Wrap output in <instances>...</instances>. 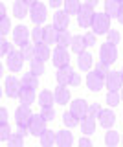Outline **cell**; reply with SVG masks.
Listing matches in <instances>:
<instances>
[{"mask_svg":"<svg viewBox=\"0 0 123 147\" xmlns=\"http://www.w3.org/2000/svg\"><path fill=\"white\" fill-rule=\"evenodd\" d=\"M90 28H92V31L95 35H105L110 30V17H108L107 13H94Z\"/></svg>","mask_w":123,"mask_h":147,"instance_id":"6da1fadb","label":"cell"},{"mask_svg":"<svg viewBox=\"0 0 123 147\" xmlns=\"http://www.w3.org/2000/svg\"><path fill=\"white\" fill-rule=\"evenodd\" d=\"M28 15H30L33 24H42V22H46V18H48V9H46V6H44L42 2H35V4L30 6Z\"/></svg>","mask_w":123,"mask_h":147,"instance_id":"7a4b0ae2","label":"cell"},{"mask_svg":"<svg viewBox=\"0 0 123 147\" xmlns=\"http://www.w3.org/2000/svg\"><path fill=\"white\" fill-rule=\"evenodd\" d=\"M99 59H101L103 63H107V64L116 63V59H118V48H116V44L108 42V40L105 44H101V48H99Z\"/></svg>","mask_w":123,"mask_h":147,"instance_id":"3957f363","label":"cell"},{"mask_svg":"<svg viewBox=\"0 0 123 147\" xmlns=\"http://www.w3.org/2000/svg\"><path fill=\"white\" fill-rule=\"evenodd\" d=\"M44 131H46V119L40 114H31L30 123H28V132L31 136H40Z\"/></svg>","mask_w":123,"mask_h":147,"instance_id":"277c9868","label":"cell"},{"mask_svg":"<svg viewBox=\"0 0 123 147\" xmlns=\"http://www.w3.org/2000/svg\"><path fill=\"white\" fill-rule=\"evenodd\" d=\"M6 64L11 72H20L22 66H24V55L20 53V50H15L13 48L9 53H7V59H6Z\"/></svg>","mask_w":123,"mask_h":147,"instance_id":"5b68a950","label":"cell"},{"mask_svg":"<svg viewBox=\"0 0 123 147\" xmlns=\"http://www.w3.org/2000/svg\"><path fill=\"white\" fill-rule=\"evenodd\" d=\"M75 17H77V24L81 28H90L92 18H94V7L86 6V4H81V7H79Z\"/></svg>","mask_w":123,"mask_h":147,"instance_id":"8992f818","label":"cell"},{"mask_svg":"<svg viewBox=\"0 0 123 147\" xmlns=\"http://www.w3.org/2000/svg\"><path fill=\"white\" fill-rule=\"evenodd\" d=\"M86 86H88L90 92H99L105 86V76H101L99 72H90L86 76Z\"/></svg>","mask_w":123,"mask_h":147,"instance_id":"52a82bcc","label":"cell"},{"mask_svg":"<svg viewBox=\"0 0 123 147\" xmlns=\"http://www.w3.org/2000/svg\"><path fill=\"white\" fill-rule=\"evenodd\" d=\"M19 90H20V81L15 76H7L4 81V92L7 98H19Z\"/></svg>","mask_w":123,"mask_h":147,"instance_id":"ba28073f","label":"cell"},{"mask_svg":"<svg viewBox=\"0 0 123 147\" xmlns=\"http://www.w3.org/2000/svg\"><path fill=\"white\" fill-rule=\"evenodd\" d=\"M52 63L55 64L57 68L65 66V64H70V53H68V50L57 46V48L52 52Z\"/></svg>","mask_w":123,"mask_h":147,"instance_id":"9c48e42d","label":"cell"},{"mask_svg":"<svg viewBox=\"0 0 123 147\" xmlns=\"http://www.w3.org/2000/svg\"><path fill=\"white\" fill-rule=\"evenodd\" d=\"M105 83H107V88L108 90H120L123 86V77H121V72H114L110 70L105 76Z\"/></svg>","mask_w":123,"mask_h":147,"instance_id":"30bf717a","label":"cell"},{"mask_svg":"<svg viewBox=\"0 0 123 147\" xmlns=\"http://www.w3.org/2000/svg\"><path fill=\"white\" fill-rule=\"evenodd\" d=\"M30 30L26 26H17L13 30V44H19V46H24L26 42H30Z\"/></svg>","mask_w":123,"mask_h":147,"instance_id":"8fae6325","label":"cell"},{"mask_svg":"<svg viewBox=\"0 0 123 147\" xmlns=\"http://www.w3.org/2000/svg\"><path fill=\"white\" fill-rule=\"evenodd\" d=\"M53 26L57 28L59 31L63 30H68V26H70V15L65 11V9H57L55 13H53Z\"/></svg>","mask_w":123,"mask_h":147,"instance_id":"7c38bea8","label":"cell"},{"mask_svg":"<svg viewBox=\"0 0 123 147\" xmlns=\"http://www.w3.org/2000/svg\"><path fill=\"white\" fill-rule=\"evenodd\" d=\"M70 112L74 114L77 119L85 118L86 114H88V103H86L85 99H75V101H72V103H70Z\"/></svg>","mask_w":123,"mask_h":147,"instance_id":"4fadbf2b","label":"cell"},{"mask_svg":"<svg viewBox=\"0 0 123 147\" xmlns=\"http://www.w3.org/2000/svg\"><path fill=\"white\" fill-rule=\"evenodd\" d=\"M31 114H33V112L30 110V105H20V107L15 110V121H17V125H26V127H28Z\"/></svg>","mask_w":123,"mask_h":147,"instance_id":"5bb4252c","label":"cell"},{"mask_svg":"<svg viewBox=\"0 0 123 147\" xmlns=\"http://www.w3.org/2000/svg\"><path fill=\"white\" fill-rule=\"evenodd\" d=\"M92 64H94V55L90 53V52H81V53H77V68L79 70H83V72H88L90 68H92Z\"/></svg>","mask_w":123,"mask_h":147,"instance_id":"9a60e30c","label":"cell"},{"mask_svg":"<svg viewBox=\"0 0 123 147\" xmlns=\"http://www.w3.org/2000/svg\"><path fill=\"white\" fill-rule=\"evenodd\" d=\"M97 119H99V125L103 129H110L114 123H116V114H114L110 109H101Z\"/></svg>","mask_w":123,"mask_h":147,"instance_id":"2e32d148","label":"cell"},{"mask_svg":"<svg viewBox=\"0 0 123 147\" xmlns=\"http://www.w3.org/2000/svg\"><path fill=\"white\" fill-rule=\"evenodd\" d=\"M72 74H74V68L70 66V64H65V66H61V68H57V74H55V77H57V83L59 85H68L70 83V77H72Z\"/></svg>","mask_w":123,"mask_h":147,"instance_id":"e0dca14e","label":"cell"},{"mask_svg":"<svg viewBox=\"0 0 123 147\" xmlns=\"http://www.w3.org/2000/svg\"><path fill=\"white\" fill-rule=\"evenodd\" d=\"M74 144V136L70 131H59L55 132V145L59 147H70Z\"/></svg>","mask_w":123,"mask_h":147,"instance_id":"ac0fdd59","label":"cell"},{"mask_svg":"<svg viewBox=\"0 0 123 147\" xmlns=\"http://www.w3.org/2000/svg\"><path fill=\"white\" fill-rule=\"evenodd\" d=\"M53 98H55V103L66 105L68 101H70V90H68L65 85H59L57 88L53 90Z\"/></svg>","mask_w":123,"mask_h":147,"instance_id":"d6986e66","label":"cell"},{"mask_svg":"<svg viewBox=\"0 0 123 147\" xmlns=\"http://www.w3.org/2000/svg\"><path fill=\"white\" fill-rule=\"evenodd\" d=\"M79 125H81V132L83 134H94V131H95V118H90L88 114H86L85 118H81L79 119Z\"/></svg>","mask_w":123,"mask_h":147,"instance_id":"ffe728a7","label":"cell"},{"mask_svg":"<svg viewBox=\"0 0 123 147\" xmlns=\"http://www.w3.org/2000/svg\"><path fill=\"white\" fill-rule=\"evenodd\" d=\"M35 59H40V61H46L48 57H52V50H50V44L46 42H37L35 44Z\"/></svg>","mask_w":123,"mask_h":147,"instance_id":"44dd1931","label":"cell"},{"mask_svg":"<svg viewBox=\"0 0 123 147\" xmlns=\"http://www.w3.org/2000/svg\"><path fill=\"white\" fill-rule=\"evenodd\" d=\"M20 86H28V88L37 90L39 88V76H35L33 72H28L20 77Z\"/></svg>","mask_w":123,"mask_h":147,"instance_id":"7402d4cb","label":"cell"},{"mask_svg":"<svg viewBox=\"0 0 123 147\" xmlns=\"http://www.w3.org/2000/svg\"><path fill=\"white\" fill-rule=\"evenodd\" d=\"M19 99H20L22 105H31L35 101V90L33 88H28V86H20Z\"/></svg>","mask_w":123,"mask_h":147,"instance_id":"603a6c76","label":"cell"},{"mask_svg":"<svg viewBox=\"0 0 123 147\" xmlns=\"http://www.w3.org/2000/svg\"><path fill=\"white\" fill-rule=\"evenodd\" d=\"M121 6H123V2H120V0H105V13H107L110 18L118 17Z\"/></svg>","mask_w":123,"mask_h":147,"instance_id":"cb8c5ba5","label":"cell"},{"mask_svg":"<svg viewBox=\"0 0 123 147\" xmlns=\"http://www.w3.org/2000/svg\"><path fill=\"white\" fill-rule=\"evenodd\" d=\"M28 13H30V6L24 0H15V2H13V15L17 18H24Z\"/></svg>","mask_w":123,"mask_h":147,"instance_id":"d4e9b609","label":"cell"},{"mask_svg":"<svg viewBox=\"0 0 123 147\" xmlns=\"http://www.w3.org/2000/svg\"><path fill=\"white\" fill-rule=\"evenodd\" d=\"M70 48H72V52H74V53H81V52H85L88 46H86L85 37H83V35H72Z\"/></svg>","mask_w":123,"mask_h":147,"instance_id":"484cf974","label":"cell"},{"mask_svg":"<svg viewBox=\"0 0 123 147\" xmlns=\"http://www.w3.org/2000/svg\"><path fill=\"white\" fill-rule=\"evenodd\" d=\"M57 35H59V30L55 26H46L44 28V39H42V42H46V44H57Z\"/></svg>","mask_w":123,"mask_h":147,"instance_id":"4316f807","label":"cell"},{"mask_svg":"<svg viewBox=\"0 0 123 147\" xmlns=\"http://www.w3.org/2000/svg\"><path fill=\"white\" fill-rule=\"evenodd\" d=\"M39 138H40V145H42V147L55 145V131H48V129H46Z\"/></svg>","mask_w":123,"mask_h":147,"instance_id":"83f0119b","label":"cell"},{"mask_svg":"<svg viewBox=\"0 0 123 147\" xmlns=\"http://www.w3.org/2000/svg\"><path fill=\"white\" fill-rule=\"evenodd\" d=\"M120 140H121V136H120V132H118V131H112V129H108V131L105 132V144H107L108 147L118 145V144H120Z\"/></svg>","mask_w":123,"mask_h":147,"instance_id":"f1b7e54d","label":"cell"},{"mask_svg":"<svg viewBox=\"0 0 123 147\" xmlns=\"http://www.w3.org/2000/svg\"><path fill=\"white\" fill-rule=\"evenodd\" d=\"M55 103V98H53V92L52 90H42L39 94V105L40 107H46V105H53Z\"/></svg>","mask_w":123,"mask_h":147,"instance_id":"f546056e","label":"cell"},{"mask_svg":"<svg viewBox=\"0 0 123 147\" xmlns=\"http://www.w3.org/2000/svg\"><path fill=\"white\" fill-rule=\"evenodd\" d=\"M44 70H46V68H44V61H40V59H35V57L30 61V72H33L35 76H42Z\"/></svg>","mask_w":123,"mask_h":147,"instance_id":"4dcf8cb0","label":"cell"},{"mask_svg":"<svg viewBox=\"0 0 123 147\" xmlns=\"http://www.w3.org/2000/svg\"><path fill=\"white\" fill-rule=\"evenodd\" d=\"M70 42H72V35L68 33V30L59 31V35H57V46H61V48H68Z\"/></svg>","mask_w":123,"mask_h":147,"instance_id":"1f68e13d","label":"cell"},{"mask_svg":"<svg viewBox=\"0 0 123 147\" xmlns=\"http://www.w3.org/2000/svg\"><path fill=\"white\" fill-rule=\"evenodd\" d=\"M79 7H81L79 0H65V11L68 13V15H77Z\"/></svg>","mask_w":123,"mask_h":147,"instance_id":"d6a6232c","label":"cell"},{"mask_svg":"<svg viewBox=\"0 0 123 147\" xmlns=\"http://www.w3.org/2000/svg\"><path fill=\"white\" fill-rule=\"evenodd\" d=\"M30 35H31V39H33V44L42 42V39H44V28H40V24H35L33 31H30Z\"/></svg>","mask_w":123,"mask_h":147,"instance_id":"836d02e7","label":"cell"},{"mask_svg":"<svg viewBox=\"0 0 123 147\" xmlns=\"http://www.w3.org/2000/svg\"><path fill=\"white\" fill-rule=\"evenodd\" d=\"M40 116L46 119V121H52V119H55V109H53V105L40 107Z\"/></svg>","mask_w":123,"mask_h":147,"instance_id":"e575fe53","label":"cell"},{"mask_svg":"<svg viewBox=\"0 0 123 147\" xmlns=\"http://www.w3.org/2000/svg\"><path fill=\"white\" fill-rule=\"evenodd\" d=\"M121 101V96L118 94V90H108L107 94V105H110V107H118Z\"/></svg>","mask_w":123,"mask_h":147,"instance_id":"d590c367","label":"cell"},{"mask_svg":"<svg viewBox=\"0 0 123 147\" xmlns=\"http://www.w3.org/2000/svg\"><path fill=\"white\" fill-rule=\"evenodd\" d=\"M7 144H9L11 147H20L22 144H24V136L20 134V132H11L9 140H7Z\"/></svg>","mask_w":123,"mask_h":147,"instance_id":"8d00e7d4","label":"cell"},{"mask_svg":"<svg viewBox=\"0 0 123 147\" xmlns=\"http://www.w3.org/2000/svg\"><path fill=\"white\" fill-rule=\"evenodd\" d=\"M20 53L24 55V59H33V55H35V46L33 44H30V42H26L24 46H20Z\"/></svg>","mask_w":123,"mask_h":147,"instance_id":"74e56055","label":"cell"},{"mask_svg":"<svg viewBox=\"0 0 123 147\" xmlns=\"http://www.w3.org/2000/svg\"><path fill=\"white\" fill-rule=\"evenodd\" d=\"M77 121H79V119H77V118L74 116V114L70 112V110L63 114V123H65V125H66L68 129H70V127H75V125H77Z\"/></svg>","mask_w":123,"mask_h":147,"instance_id":"f35d334b","label":"cell"},{"mask_svg":"<svg viewBox=\"0 0 123 147\" xmlns=\"http://www.w3.org/2000/svg\"><path fill=\"white\" fill-rule=\"evenodd\" d=\"M11 31V20L7 17L0 18V37H6Z\"/></svg>","mask_w":123,"mask_h":147,"instance_id":"ab89813d","label":"cell"},{"mask_svg":"<svg viewBox=\"0 0 123 147\" xmlns=\"http://www.w3.org/2000/svg\"><path fill=\"white\" fill-rule=\"evenodd\" d=\"M13 50V44L7 42L4 37H0V57H4V55H7Z\"/></svg>","mask_w":123,"mask_h":147,"instance_id":"60d3db41","label":"cell"},{"mask_svg":"<svg viewBox=\"0 0 123 147\" xmlns=\"http://www.w3.org/2000/svg\"><path fill=\"white\" fill-rule=\"evenodd\" d=\"M107 40H108V42H112V44H118V42L121 40L120 31H118V30H112V28H110V30L107 31Z\"/></svg>","mask_w":123,"mask_h":147,"instance_id":"b9f144b4","label":"cell"},{"mask_svg":"<svg viewBox=\"0 0 123 147\" xmlns=\"http://www.w3.org/2000/svg\"><path fill=\"white\" fill-rule=\"evenodd\" d=\"M11 136V127L7 123H2L0 125V142H7Z\"/></svg>","mask_w":123,"mask_h":147,"instance_id":"7bdbcfd3","label":"cell"},{"mask_svg":"<svg viewBox=\"0 0 123 147\" xmlns=\"http://www.w3.org/2000/svg\"><path fill=\"white\" fill-rule=\"evenodd\" d=\"M95 72H99V74H101V76H107V74L110 72V64L103 63L101 59H99V61L95 63Z\"/></svg>","mask_w":123,"mask_h":147,"instance_id":"ee69618b","label":"cell"},{"mask_svg":"<svg viewBox=\"0 0 123 147\" xmlns=\"http://www.w3.org/2000/svg\"><path fill=\"white\" fill-rule=\"evenodd\" d=\"M99 112H101V105H99V103L88 105V116H90V118H95V119H97Z\"/></svg>","mask_w":123,"mask_h":147,"instance_id":"f6af8a7d","label":"cell"},{"mask_svg":"<svg viewBox=\"0 0 123 147\" xmlns=\"http://www.w3.org/2000/svg\"><path fill=\"white\" fill-rule=\"evenodd\" d=\"M68 85H70V86H74V88H77V86L81 85V76L74 72V74H72V77H70V83H68Z\"/></svg>","mask_w":123,"mask_h":147,"instance_id":"bcb514c9","label":"cell"},{"mask_svg":"<svg viewBox=\"0 0 123 147\" xmlns=\"http://www.w3.org/2000/svg\"><path fill=\"white\" fill-rule=\"evenodd\" d=\"M83 37H85L86 46H94V44H95V33H94V31H88V33L83 35Z\"/></svg>","mask_w":123,"mask_h":147,"instance_id":"7dc6e473","label":"cell"},{"mask_svg":"<svg viewBox=\"0 0 123 147\" xmlns=\"http://www.w3.org/2000/svg\"><path fill=\"white\" fill-rule=\"evenodd\" d=\"M7 118H9V114H7V109L0 107V125H2V123H7Z\"/></svg>","mask_w":123,"mask_h":147,"instance_id":"c3c4849f","label":"cell"},{"mask_svg":"<svg viewBox=\"0 0 123 147\" xmlns=\"http://www.w3.org/2000/svg\"><path fill=\"white\" fill-rule=\"evenodd\" d=\"M48 6H52V7H61V6H63V0H48Z\"/></svg>","mask_w":123,"mask_h":147,"instance_id":"681fc988","label":"cell"},{"mask_svg":"<svg viewBox=\"0 0 123 147\" xmlns=\"http://www.w3.org/2000/svg\"><path fill=\"white\" fill-rule=\"evenodd\" d=\"M85 4H86V6H90V7H95L99 4V0H85Z\"/></svg>","mask_w":123,"mask_h":147,"instance_id":"f907efd6","label":"cell"},{"mask_svg":"<svg viewBox=\"0 0 123 147\" xmlns=\"http://www.w3.org/2000/svg\"><path fill=\"white\" fill-rule=\"evenodd\" d=\"M79 145H92V142H90L88 138H81V140H79Z\"/></svg>","mask_w":123,"mask_h":147,"instance_id":"816d5d0a","label":"cell"},{"mask_svg":"<svg viewBox=\"0 0 123 147\" xmlns=\"http://www.w3.org/2000/svg\"><path fill=\"white\" fill-rule=\"evenodd\" d=\"M4 17H6V6L0 2V18H4Z\"/></svg>","mask_w":123,"mask_h":147,"instance_id":"f5cc1de1","label":"cell"},{"mask_svg":"<svg viewBox=\"0 0 123 147\" xmlns=\"http://www.w3.org/2000/svg\"><path fill=\"white\" fill-rule=\"evenodd\" d=\"M118 20H120V24H123V6H121V9H120V13H118Z\"/></svg>","mask_w":123,"mask_h":147,"instance_id":"db71d44e","label":"cell"},{"mask_svg":"<svg viewBox=\"0 0 123 147\" xmlns=\"http://www.w3.org/2000/svg\"><path fill=\"white\" fill-rule=\"evenodd\" d=\"M26 4H28V6H31V4H35V2H39V0H24Z\"/></svg>","mask_w":123,"mask_h":147,"instance_id":"11a10c76","label":"cell"},{"mask_svg":"<svg viewBox=\"0 0 123 147\" xmlns=\"http://www.w3.org/2000/svg\"><path fill=\"white\" fill-rule=\"evenodd\" d=\"M2 76H4V66H2V63H0V79H2Z\"/></svg>","mask_w":123,"mask_h":147,"instance_id":"9f6ffc18","label":"cell"},{"mask_svg":"<svg viewBox=\"0 0 123 147\" xmlns=\"http://www.w3.org/2000/svg\"><path fill=\"white\" fill-rule=\"evenodd\" d=\"M121 101H123V86H121Z\"/></svg>","mask_w":123,"mask_h":147,"instance_id":"6f0895ef","label":"cell"},{"mask_svg":"<svg viewBox=\"0 0 123 147\" xmlns=\"http://www.w3.org/2000/svg\"><path fill=\"white\" fill-rule=\"evenodd\" d=\"M0 98H2V86H0Z\"/></svg>","mask_w":123,"mask_h":147,"instance_id":"680465c9","label":"cell"},{"mask_svg":"<svg viewBox=\"0 0 123 147\" xmlns=\"http://www.w3.org/2000/svg\"><path fill=\"white\" fill-rule=\"evenodd\" d=\"M121 77H123V68H121Z\"/></svg>","mask_w":123,"mask_h":147,"instance_id":"91938a15","label":"cell"},{"mask_svg":"<svg viewBox=\"0 0 123 147\" xmlns=\"http://www.w3.org/2000/svg\"><path fill=\"white\" fill-rule=\"evenodd\" d=\"M121 144H123V136H121Z\"/></svg>","mask_w":123,"mask_h":147,"instance_id":"94428289","label":"cell"},{"mask_svg":"<svg viewBox=\"0 0 123 147\" xmlns=\"http://www.w3.org/2000/svg\"><path fill=\"white\" fill-rule=\"evenodd\" d=\"M120 2H123V0H120Z\"/></svg>","mask_w":123,"mask_h":147,"instance_id":"6125c7cd","label":"cell"}]
</instances>
